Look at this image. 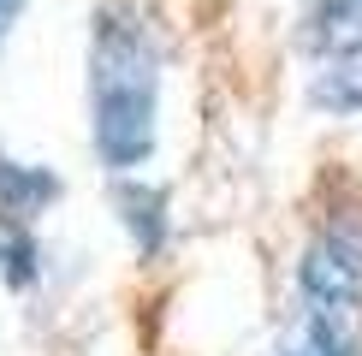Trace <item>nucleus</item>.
Returning <instances> with one entry per match:
<instances>
[{
	"label": "nucleus",
	"instance_id": "obj_8",
	"mask_svg": "<svg viewBox=\"0 0 362 356\" xmlns=\"http://www.w3.org/2000/svg\"><path fill=\"white\" fill-rule=\"evenodd\" d=\"M279 356H362V345H351V338H339V333H327V326L297 315L291 333L279 338Z\"/></svg>",
	"mask_w": 362,
	"mask_h": 356
},
{
	"label": "nucleus",
	"instance_id": "obj_4",
	"mask_svg": "<svg viewBox=\"0 0 362 356\" xmlns=\"http://www.w3.org/2000/svg\"><path fill=\"white\" fill-rule=\"evenodd\" d=\"M309 107L333 119H362V54L315 59L309 66Z\"/></svg>",
	"mask_w": 362,
	"mask_h": 356
},
{
	"label": "nucleus",
	"instance_id": "obj_3",
	"mask_svg": "<svg viewBox=\"0 0 362 356\" xmlns=\"http://www.w3.org/2000/svg\"><path fill=\"white\" fill-rule=\"evenodd\" d=\"M303 54H309V66H315V59L362 54V0H309Z\"/></svg>",
	"mask_w": 362,
	"mask_h": 356
},
{
	"label": "nucleus",
	"instance_id": "obj_1",
	"mask_svg": "<svg viewBox=\"0 0 362 356\" xmlns=\"http://www.w3.org/2000/svg\"><path fill=\"white\" fill-rule=\"evenodd\" d=\"M89 137L107 172H137L160 143V42L137 12L107 6L89 42Z\"/></svg>",
	"mask_w": 362,
	"mask_h": 356
},
{
	"label": "nucleus",
	"instance_id": "obj_5",
	"mask_svg": "<svg viewBox=\"0 0 362 356\" xmlns=\"http://www.w3.org/2000/svg\"><path fill=\"white\" fill-rule=\"evenodd\" d=\"M119 220H125L131 244H137V256H155L160 244H167V190L143 184V178H125L119 184Z\"/></svg>",
	"mask_w": 362,
	"mask_h": 356
},
{
	"label": "nucleus",
	"instance_id": "obj_7",
	"mask_svg": "<svg viewBox=\"0 0 362 356\" xmlns=\"http://www.w3.org/2000/svg\"><path fill=\"white\" fill-rule=\"evenodd\" d=\"M36 261H42V249L30 237V226L12 220V214H0V279L6 285H30L36 279Z\"/></svg>",
	"mask_w": 362,
	"mask_h": 356
},
{
	"label": "nucleus",
	"instance_id": "obj_6",
	"mask_svg": "<svg viewBox=\"0 0 362 356\" xmlns=\"http://www.w3.org/2000/svg\"><path fill=\"white\" fill-rule=\"evenodd\" d=\"M54 196H59V178L48 167H30V160L0 155V214L30 220V214H42Z\"/></svg>",
	"mask_w": 362,
	"mask_h": 356
},
{
	"label": "nucleus",
	"instance_id": "obj_9",
	"mask_svg": "<svg viewBox=\"0 0 362 356\" xmlns=\"http://www.w3.org/2000/svg\"><path fill=\"white\" fill-rule=\"evenodd\" d=\"M18 12H24V0H0V42L12 36V24H18Z\"/></svg>",
	"mask_w": 362,
	"mask_h": 356
},
{
	"label": "nucleus",
	"instance_id": "obj_2",
	"mask_svg": "<svg viewBox=\"0 0 362 356\" xmlns=\"http://www.w3.org/2000/svg\"><path fill=\"white\" fill-rule=\"evenodd\" d=\"M297 315L362 345V226L333 220L297 256Z\"/></svg>",
	"mask_w": 362,
	"mask_h": 356
}]
</instances>
